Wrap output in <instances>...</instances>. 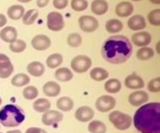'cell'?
Instances as JSON below:
<instances>
[{
  "label": "cell",
  "mask_w": 160,
  "mask_h": 133,
  "mask_svg": "<svg viewBox=\"0 0 160 133\" xmlns=\"http://www.w3.org/2000/svg\"><path fill=\"white\" fill-rule=\"evenodd\" d=\"M133 53L132 44L123 35H113L106 39L102 46V55L110 64L125 63Z\"/></svg>",
  "instance_id": "obj_1"
},
{
  "label": "cell",
  "mask_w": 160,
  "mask_h": 133,
  "mask_svg": "<svg viewBox=\"0 0 160 133\" xmlns=\"http://www.w3.org/2000/svg\"><path fill=\"white\" fill-rule=\"evenodd\" d=\"M134 126L141 133H160V103L141 106L134 115Z\"/></svg>",
  "instance_id": "obj_2"
},
{
  "label": "cell",
  "mask_w": 160,
  "mask_h": 133,
  "mask_svg": "<svg viewBox=\"0 0 160 133\" xmlns=\"http://www.w3.org/2000/svg\"><path fill=\"white\" fill-rule=\"evenodd\" d=\"M24 120V112L20 106L6 104L0 110V123L4 127H17L23 123Z\"/></svg>",
  "instance_id": "obj_3"
},
{
  "label": "cell",
  "mask_w": 160,
  "mask_h": 133,
  "mask_svg": "<svg viewBox=\"0 0 160 133\" xmlns=\"http://www.w3.org/2000/svg\"><path fill=\"white\" fill-rule=\"evenodd\" d=\"M109 121L114 127L120 131L129 129L132 124V118L128 114L123 113L120 111H114L109 115Z\"/></svg>",
  "instance_id": "obj_4"
},
{
  "label": "cell",
  "mask_w": 160,
  "mask_h": 133,
  "mask_svg": "<svg viewBox=\"0 0 160 133\" xmlns=\"http://www.w3.org/2000/svg\"><path fill=\"white\" fill-rule=\"evenodd\" d=\"M92 59L84 55L75 56L70 62V67L77 73H86L92 67Z\"/></svg>",
  "instance_id": "obj_5"
},
{
  "label": "cell",
  "mask_w": 160,
  "mask_h": 133,
  "mask_svg": "<svg viewBox=\"0 0 160 133\" xmlns=\"http://www.w3.org/2000/svg\"><path fill=\"white\" fill-rule=\"evenodd\" d=\"M65 26L63 17L58 12H51L47 16V26L54 32H58L63 29Z\"/></svg>",
  "instance_id": "obj_6"
},
{
  "label": "cell",
  "mask_w": 160,
  "mask_h": 133,
  "mask_svg": "<svg viewBox=\"0 0 160 133\" xmlns=\"http://www.w3.org/2000/svg\"><path fill=\"white\" fill-rule=\"evenodd\" d=\"M117 101L110 95H102L95 101V107L100 112H108L115 107Z\"/></svg>",
  "instance_id": "obj_7"
},
{
  "label": "cell",
  "mask_w": 160,
  "mask_h": 133,
  "mask_svg": "<svg viewBox=\"0 0 160 133\" xmlns=\"http://www.w3.org/2000/svg\"><path fill=\"white\" fill-rule=\"evenodd\" d=\"M80 28L85 33H92L99 26V23L95 17L92 16H81L78 20Z\"/></svg>",
  "instance_id": "obj_8"
},
{
  "label": "cell",
  "mask_w": 160,
  "mask_h": 133,
  "mask_svg": "<svg viewBox=\"0 0 160 133\" xmlns=\"http://www.w3.org/2000/svg\"><path fill=\"white\" fill-rule=\"evenodd\" d=\"M13 65L6 55L0 53V78L7 79L13 73Z\"/></svg>",
  "instance_id": "obj_9"
},
{
  "label": "cell",
  "mask_w": 160,
  "mask_h": 133,
  "mask_svg": "<svg viewBox=\"0 0 160 133\" xmlns=\"http://www.w3.org/2000/svg\"><path fill=\"white\" fill-rule=\"evenodd\" d=\"M51 39L44 34H38L31 40V46L36 51H45L51 46Z\"/></svg>",
  "instance_id": "obj_10"
},
{
  "label": "cell",
  "mask_w": 160,
  "mask_h": 133,
  "mask_svg": "<svg viewBox=\"0 0 160 133\" xmlns=\"http://www.w3.org/2000/svg\"><path fill=\"white\" fill-rule=\"evenodd\" d=\"M63 118V115L56 110H48L44 113L42 118V122L47 126H53L60 122Z\"/></svg>",
  "instance_id": "obj_11"
},
{
  "label": "cell",
  "mask_w": 160,
  "mask_h": 133,
  "mask_svg": "<svg viewBox=\"0 0 160 133\" xmlns=\"http://www.w3.org/2000/svg\"><path fill=\"white\" fill-rule=\"evenodd\" d=\"M149 100V96L145 91L142 90H137L131 94L128 97V101L130 104L134 107H139V106L143 105L144 104L147 103Z\"/></svg>",
  "instance_id": "obj_12"
},
{
  "label": "cell",
  "mask_w": 160,
  "mask_h": 133,
  "mask_svg": "<svg viewBox=\"0 0 160 133\" xmlns=\"http://www.w3.org/2000/svg\"><path fill=\"white\" fill-rule=\"evenodd\" d=\"M95 115L93 109L88 106H82L78 107L75 112V118L80 122H88L93 118Z\"/></svg>",
  "instance_id": "obj_13"
},
{
  "label": "cell",
  "mask_w": 160,
  "mask_h": 133,
  "mask_svg": "<svg viewBox=\"0 0 160 133\" xmlns=\"http://www.w3.org/2000/svg\"><path fill=\"white\" fill-rule=\"evenodd\" d=\"M152 40L151 34L146 31L135 33L131 37V41L134 45L138 47H147Z\"/></svg>",
  "instance_id": "obj_14"
},
{
  "label": "cell",
  "mask_w": 160,
  "mask_h": 133,
  "mask_svg": "<svg viewBox=\"0 0 160 133\" xmlns=\"http://www.w3.org/2000/svg\"><path fill=\"white\" fill-rule=\"evenodd\" d=\"M125 87L131 90H139L145 87V82L143 79L135 73L129 75L125 78Z\"/></svg>",
  "instance_id": "obj_15"
},
{
  "label": "cell",
  "mask_w": 160,
  "mask_h": 133,
  "mask_svg": "<svg viewBox=\"0 0 160 133\" xmlns=\"http://www.w3.org/2000/svg\"><path fill=\"white\" fill-rule=\"evenodd\" d=\"M18 33L17 29L13 26H7L1 30L0 31V37L3 41L6 43H12L17 39Z\"/></svg>",
  "instance_id": "obj_16"
},
{
  "label": "cell",
  "mask_w": 160,
  "mask_h": 133,
  "mask_svg": "<svg viewBox=\"0 0 160 133\" xmlns=\"http://www.w3.org/2000/svg\"><path fill=\"white\" fill-rule=\"evenodd\" d=\"M42 91L44 94L49 97H57L61 92V87L55 81H48L44 84L42 87Z\"/></svg>",
  "instance_id": "obj_17"
},
{
  "label": "cell",
  "mask_w": 160,
  "mask_h": 133,
  "mask_svg": "<svg viewBox=\"0 0 160 133\" xmlns=\"http://www.w3.org/2000/svg\"><path fill=\"white\" fill-rule=\"evenodd\" d=\"M128 26L132 31H142L146 27V21L142 15H134L128 20Z\"/></svg>",
  "instance_id": "obj_18"
},
{
  "label": "cell",
  "mask_w": 160,
  "mask_h": 133,
  "mask_svg": "<svg viewBox=\"0 0 160 133\" xmlns=\"http://www.w3.org/2000/svg\"><path fill=\"white\" fill-rule=\"evenodd\" d=\"M115 12L118 17H128L134 12V6L129 2H121L117 5Z\"/></svg>",
  "instance_id": "obj_19"
},
{
  "label": "cell",
  "mask_w": 160,
  "mask_h": 133,
  "mask_svg": "<svg viewBox=\"0 0 160 133\" xmlns=\"http://www.w3.org/2000/svg\"><path fill=\"white\" fill-rule=\"evenodd\" d=\"M27 71L31 76L34 77H40L45 73V69L43 64L38 61L30 62L27 65Z\"/></svg>",
  "instance_id": "obj_20"
},
{
  "label": "cell",
  "mask_w": 160,
  "mask_h": 133,
  "mask_svg": "<svg viewBox=\"0 0 160 133\" xmlns=\"http://www.w3.org/2000/svg\"><path fill=\"white\" fill-rule=\"evenodd\" d=\"M109 4L106 0H93L91 5V10L95 15L102 16L107 12Z\"/></svg>",
  "instance_id": "obj_21"
},
{
  "label": "cell",
  "mask_w": 160,
  "mask_h": 133,
  "mask_svg": "<svg viewBox=\"0 0 160 133\" xmlns=\"http://www.w3.org/2000/svg\"><path fill=\"white\" fill-rule=\"evenodd\" d=\"M24 12V7L21 5H12L7 9L8 17L12 20H20L23 17Z\"/></svg>",
  "instance_id": "obj_22"
},
{
  "label": "cell",
  "mask_w": 160,
  "mask_h": 133,
  "mask_svg": "<svg viewBox=\"0 0 160 133\" xmlns=\"http://www.w3.org/2000/svg\"><path fill=\"white\" fill-rule=\"evenodd\" d=\"M55 78L59 82H69L73 78V74L70 69L61 67L55 72Z\"/></svg>",
  "instance_id": "obj_23"
},
{
  "label": "cell",
  "mask_w": 160,
  "mask_h": 133,
  "mask_svg": "<svg viewBox=\"0 0 160 133\" xmlns=\"http://www.w3.org/2000/svg\"><path fill=\"white\" fill-rule=\"evenodd\" d=\"M74 103L73 101L69 97H62L59 98L56 102V107L59 110L64 112H69L73 108Z\"/></svg>",
  "instance_id": "obj_24"
},
{
  "label": "cell",
  "mask_w": 160,
  "mask_h": 133,
  "mask_svg": "<svg viewBox=\"0 0 160 133\" xmlns=\"http://www.w3.org/2000/svg\"><path fill=\"white\" fill-rule=\"evenodd\" d=\"M90 77L93 80L101 82L109 77V72L102 67H95L90 71Z\"/></svg>",
  "instance_id": "obj_25"
},
{
  "label": "cell",
  "mask_w": 160,
  "mask_h": 133,
  "mask_svg": "<svg viewBox=\"0 0 160 133\" xmlns=\"http://www.w3.org/2000/svg\"><path fill=\"white\" fill-rule=\"evenodd\" d=\"M51 107V103L45 98H39L33 103V109L38 113H45Z\"/></svg>",
  "instance_id": "obj_26"
},
{
  "label": "cell",
  "mask_w": 160,
  "mask_h": 133,
  "mask_svg": "<svg viewBox=\"0 0 160 133\" xmlns=\"http://www.w3.org/2000/svg\"><path fill=\"white\" fill-rule=\"evenodd\" d=\"M63 62V58L61 54L59 53H54V54L50 55L48 56L46 59L45 63H46L47 66L49 69H56L61 65V64Z\"/></svg>",
  "instance_id": "obj_27"
},
{
  "label": "cell",
  "mask_w": 160,
  "mask_h": 133,
  "mask_svg": "<svg viewBox=\"0 0 160 133\" xmlns=\"http://www.w3.org/2000/svg\"><path fill=\"white\" fill-rule=\"evenodd\" d=\"M123 28V23L117 19H111L106 23V31L110 34H117L120 32Z\"/></svg>",
  "instance_id": "obj_28"
},
{
  "label": "cell",
  "mask_w": 160,
  "mask_h": 133,
  "mask_svg": "<svg viewBox=\"0 0 160 133\" xmlns=\"http://www.w3.org/2000/svg\"><path fill=\"white\" fill-rule=\"evenodd\" d=\"M31 82L29 76L25 73H18L11 79V83L16 87H22L28 85Z\"/></svg>",
  "instance_id": "obj_29"
},
{
  "label": "cell",
  "mask_w": 160,
  "mask_h": 133,
  "mask_svg": "<svg viewBox=\"0 0 160 133\" xmlns=\"http://www.w3.org/2000/svg\"><path fill=\"white\" fill-rule=\"evenodd\" d=\"M122 87L121 82L118 79H110L106 82L104 88L109 93H117Z\"/></svg>",
  "instance_id": "obj_30"
},
{
  "label": "cell",
  "mask_w": 160,
  "mask_h": 133,
  "mask_svg": "<svg viewBox=\"0 0 160 133\" xmlns=\"http://www.w3.org/2000/svg\"><path fill=\"white\" fill-rule=\"evenodd\" d=\"M39 15V12L38 9H29L28 11H27L26 12H24L23 17H22V22L24 25L27 26H30V25L34 24V22L36 21V20L38 19Z\"/></svg>",
  "instance_id": "obj_31"
},
{
  "label": "cell",
  "mask_w": 160,
  "mask_h": 133,
  "mask_svg": "<svg viewBox=\"0 0 160 133\" xmlns=\"http://www.w3.org/2000/svg\"><path fill=\"white\" fill-rule=\"evenodd\" d=\"M88 129L91 133H106L107 130L106 125L98 120L91 121L88 126Z\"/></svg>",
  "instance_id": "obj_32"
},
{
  "label": "cell",
  "mask_w": 160,
  "mask_h": 133,
  "mask_svg": "<svg viewBox=\"0 0 160 133\" xmlns=\"http://www.w3.org/2000/svg\"><path fill=\"white\" fill-rule=\"evenodd\" d=\"M154 55L155 51L152 48H148V47H142L137 51V54H136L138 59L141 61L149 60L150 59L154 57Z\"/></svg>",
  "instance_id": "obj_33"
},
{
  "label": "cell",
  "mask_w": 160,
  "mask_h": 133,
  "mask_svg": "<svg viewBox=\"0 0 160 133\" xmlns=\"http://www.w3.org/2000/svg\"><path fill=\"white\" fill-rule=\"evenodd\" d=\"M22 95L28 101H32L38 95V90L34 86H28L23 90Z\"/></svg>",
  "instance_id": "obj_34"
},
{
  "label": "cell",
  "mask_w": 160,
  "mask_h": 133,
  "mask_svg": "<svg viewBox=\"0 0 160 133\" xmlns=\"http://www.w3.org/2000/svg\"><path fill=\"white\" fill-rule=\"evenodd\" d=\"M67 45L71 48H78L82 43V37L78 33H72L67 37Z\"/></svg>",
  "instance_id": "obj_35"
},
{
  "label": "cell",
  "mask_w": 160,
  "mask_h": 133,
  "mask_svg": "<svg viewBox=\"0 0 160 133\" xmlns=\"http://www.w3.org/2000/svg\"><path fill=\"white\" fill-rule=\"evenodd\" d=\"M9 48L12 52L21 53L26 49L27 44L24 40H21V39H17L15 41L9 44Z\"/></svg>",
  "instance_id": "obj_36"
},
{
  "label": "cell",
  "mask_w": 160,
  "mask_h": 133,
  "mask_svg": "<svg viewBox=\"0 0 160 133\" xmlns=\"http://www.w3.org/2000/svg\"><path fill=\"white\" fill-rule=\"evenodd\" d=\"M148 20L152 26H160V9H153L148 14Z\"/></svg>",
  "instance_id": "obj_37"
},
{
  "label": "cell",
  "mask_w": 160,
  "mask_h": 133,
  "mask_svg": "<svg viewBox=\"0 0 160 133\" xmlns=\"http://www.w3.org/2000/svg\"><path fill=\"white\" fill-rule=\"evenodd\" d=\"M70 6L76 12H82L87 9L88 2L87 0H71Z\"/></svg>",
  "instance_id": "obj_38"
},
{
  "label": "cell",
  "mask_w": 160,
  "mask_h": 133,
  "mask_svg": "<svg viewBox=\"0 0 160 133\" xmlns=\"http://www.w3.org/2000/svg\"><path fill=\"white\" fill-rule=\"evenodd\" d=\"M148 90L151 93H158L160 92V77L151 79L148 83Z\"/></svg>",
  "instance_id": "obj_39"
},
{
  "label": "cell",
  "mask_w": 160,
  "mask_h": 133,
  "mask_svg": "<svg viewBox=\"0 0 160 133\" xmlns=\"http://www.w3.org/2000/svg\"><path fill=\"white\" fill-rule=\"evenodd\" d=\"M52 5L56 9H63L68 5V0H53Z\"/></svg>",
  "instance_id": "obj_40"
},
{
  "label": "cell",
  "mask_w": 160,
  "mask_h": 133,
  "mask_svg": "<svg viewBox=\"0 0 160 133\" xmlns=\"http://www.w3.org/2000/svg\"><path fill=\"white\" fill-rule=\"evenodd\" d=\"M25 133H47V132L45 129H42L41 128L31 127L27 129Z\"/></svg>",
  "instance_id": "obj_41"
},
{
  "label": "cell",
  "mask_w": 160,
  "mask_h": 133,
  "mask_svg": "<svg viewBox=\"0 0 160 133\" xmlns=\"http://www.w3.org/2000/svg\"><path fill=\"white\" fill-rule=\"evenodd\" d=\"M50 0H37V6L39 8H44L49 3Z\"/></svg>",
  "instance_id": "obj_42"
},
{
  "label": "cell",
  "mask_w": 160,
  "mask_h": 133,
  "mask_svg": "<svg viewBox=\"0 0 160 133\" xmlns=\"http://www.w3.org/2000/svg\"><path fill=\"white\" fill-rule=\"evenodd\" d=\"M7 23V19L6 16L2 13H0V27H3Z\"/></svg>",
  "instance_id": "obj_43"
},
{
  "label": "cell",
  "mask_w": 160,
  "mask_h": 133,
  "mask_svg": "<svg viewBox=\"0 0 160 133\" xmlns=\"http://www.w3.org/2000/svg\"><path fill=\"white\" fill-rule=\"evenodd\" d=\"M150 2L153 3V4L159 5L160 4V0H149Z\"/></svg>",
  "instance_id": "obj_44"
},
{
  "label": "cell",
  "mask_w": 160,
  "mask_h": 133,
  "mask_svg": "<svg viewBox=\"0 0 160 133\" xmlns=\"http://www.w3.org/2000/svg\"><path fill=\"white\" fill-rule=\"evenodd\" d=\"M6 133H22L21 131L20 130H10V131H8Z\"/></svg>",
  "instance_id": "obj_45"
},
{
  "label": "cell",
  "mask_w": 160,
  "mask_h": 133,
  "mask_svg": "<svg viewBox=\"0 0 160 133\" xmlns=\"http://www.w3.org/2000/svg\"><path fill=\"white\" fill-rule=\"evenodd\" d=\"M18 2H23V3H28L29 2H31V0H17Z\"/></svg>",
  "instance_id": "obj_46"
},
{
  "label": "cell",
  "mask_w": 160,
  "mask_h": 133,
  "mask_svg": "<svg viewBox=\"0 0 160 133\" xmlns=\"http://www.w3.org/2000/svg\"><path fill=\"white\" fill-rule=\"evenodd\" d=\"M159 45H160V42L159 41V42H158V43H157V45H156V48H157V52L159 53Z\"/></svg>",
  "instance_id": "obj_47"
},
{
  "label": "cell",
  "mask_w": 160,
  "mask_h": 133,
  "mask_svg": "<svg viewBox=\"0 0 160 133\" xmlns=\"http://www.w3.org/2000/svg\"><path fill=\"white\" fill-rule=\"evenodd\" d=\"M131 1H134V2H139V1H142V0H131Z\"/></svg>",
  "instance_id": "obj_48"
},
{
  "label": "cell",
  "mask_w": 160,
  "mask_h": 133,
  "mask_svg": "<svg viewBox=\"0 0 160 133\" xmlns=\"http://www.w3.org/2000/svg\"><path fill=\"white\" fill-rule=\"evenodd\" d=\"M1 104H2V98L0 97V105H1Z\"/></svg>",
  "instance_id": "obj_49"
},
{
  "label": "cell",
  "mask_w": 160,
  "mask_h": 133,
  "mask_svg": "<svg viewBox=\"0 0 160 133\" xmlns=\"http://www.w3.org/2000/svg\"><path fill=\"white\" fill-rule=\"evenodd\" d=\"M0 133H2V132H0Z\"/></svg>",
  "instance_id": "obj_50"
}]
</instances>
